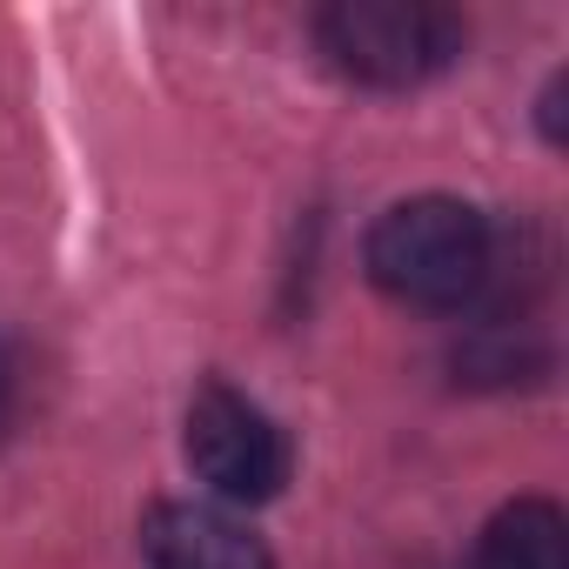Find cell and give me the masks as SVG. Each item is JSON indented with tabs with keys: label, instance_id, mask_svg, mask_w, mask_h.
Segmentation results:
<instances>
[{
	"label": "cell",
	"instance_id": "cell-3",
	"mask_svg": "<svg viewBox=\"0 0 569 569\" xmlns=\"http://www.w3.org/2000/svg\"><path fill=\"white\" fill-rule=\"evenodd\" d=\"M188 462L228 502H268L289 482V442H281V429L268 422V409H254L228 382L194 389V402H188Z\"/></svg>",
	"mask_w": 569,
	"mask_h": 569
},
{
	"label": "cell",
	"instance_id": "cell-1",
	"mask_svg": "<svg viewBox=\"0 0 569 569\" xmlns=\"http://www.w3.org/2000/svg\"><path fill=\"white\" fill-rule=\"evenodd\" d=\"M369 281L402 309H469L496 281V234L456 194L396 201L369 228Z\"/></svg>",
	"mask_w": 569,
	"mask_h": 569
},
{
	"label": "cell",
	"instance_id": "cell-4",
	"mask_svg": "<svg viewBox=\"0 0 569 569\" xmlns=\"http://www.w3.org/2000/svg\"><path fill=\"white\" fill-rule=\"evenodd\" d=\"M148 569H274L268 549L208 502H161L141 529Z\"/></svg>",
	"mask_w": 569,
	"mask_h": 569
},
{
	"label": "cell",
	"instance_id": "cell-2",
	"mask_svg": "<svg viewBox=\"0 0 569 569\" xmlns=\"http://www.w3.org/2000/svg\"><path fill=\"white\" fill-rule=\"evenodd\" d=\"M322 54L362 88H422L462 54V21L422 0H342L316 21Z\"/></svg>",
	"mask_w": 569,
	"mask_h": 569
},
{
	"label": "cell",
	"instance_id": "cell-5",
	"mask_svg": "<svg viewBox=\"0 0 569 569\" xmlns=\"http://www.w3.org/2000/svg\"><path fill=\"white\" fill-rule=\"evenodd\" d=\"M469 569H569V522L542 496H516L476 536Z\"/></svg>",
	"mask_w": 569,
	"mask_h": 569
},
{
	"label": "cell",
	"instance_id": "cell-6",
	"mask_svg": "<svg viewBox=\"0 0 569 569\" xmlns=\"http://www.w3.org/2000/svg\"><path fill=\"white\" fill-rule=\"evenodd\" d=\"M14 422H21V356H14L8 336H0V436Z\"/></svg>",
	"mask_w": 569,
	"mask_h": 569
}]
</instances>
